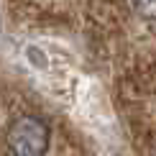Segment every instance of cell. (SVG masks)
<instances>
[{
    "label": "cell",
    "instance_id": "cell-2",
    "mask_svg": "<svg viewBox=\"0 0 156 156\" xmlns=\"http://www.w3.org/2000/svg\"><path fill=\"white\" fill-rule=\"evenodd\" d=\"M131 5L144 21H156V0H131Z\"/></svg>",
    "mask_w": 156,
    "mask_h": 156
},
{
    "label": "cell",
    "instance_id": "cell-1",
    "mask_svg": "<svg viewBox=\"0 0 156 156\" xmlns=\"http://www.w3.org/2000/svg\"><path fill=\"white\" fill-rule=\"evenodd\" d=\"M5 144L13 156H44L51 144V128L44 118L21 115L18 120L10 123Z\"/></svg>",
    "mask_w": 156,
    "mask_h": 156
}]
</instances>
